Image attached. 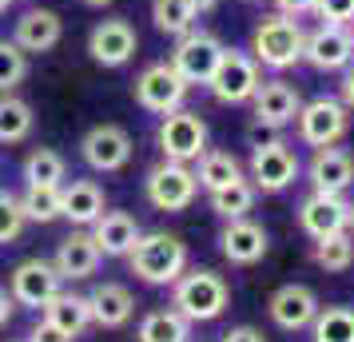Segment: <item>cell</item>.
Wrapping results in <instances>:
<instances>
[{
    "label": "cell",
    "instance_id": "1",
    "mask_svg": "<svg viewBox=\"0 0 354 342\" xmlns=\"http://www.w3.org/2000/svg\"><path fill=\"white\" fill-rule=\"evenodd\" d=\"M128 267L147 287H171L187 271V243L167 231H147L128 251Z\"/></svg>",
    "mask_w": 354,
    "mask_h": 342
},
{
    "label": "cell",
    "instance_id": "2",
    "mask_svg": "<svg viewBox=\"0 0 354 342\" xmlns=\"http://www.w3.org/2000/svg\"><path fill=\"white\" fill-rule=\"evenodd\" d=\"M231 303L223 275H215L207 267H195L171 283V307L187 319V323H215Z\"/></svg>",
    "mask_w": 354,
    "mask_h": 342
},
{
    "label": "cell",
    "instance_id": "3",
    "mask_svg": "<svg viewBox=\"0 0 354 342\" xmlns=\"http://www.w3.org/2000/svg\"><path fill=\"white\" fill-rule=\"evenodd\" d=\"M303 24L295 17H263L251 32V56L259 60V68H271V72H287L303 60Z\"/></svg>",
    "mask_w": 354,
    "mask_h": 342
},
{
    "label": "cell",
    "instance_id": "4",
    "mask_svg": "<svg viewBox=\"0 0 354 342\" xmlns=\"http://www.w3.org/2000/svg\"><path fill=\"white\" fill-rule=\"evenodd\" d=\"M156 144H160L163 160L176 163H195L207 151V120L192 108H176V112L160 115L156 128Z\"/></svg>",
    "mask_w": 354,
    "mask_h": 342
},
{
    "label": "cell",
    "instance_id": "5",
    "mask_svg": "<svg viewBox=\"0 0 354 342\" xmlns=\"http://www.w3.org/2000/svg\"><path fill=\"white\" fill-rule=\"evenodd\" d=\"M259 84H263V68H259L255 56L239 48H223V56H219V64L207 80V92L219 104H251Z\"/></svg>",
    "mask_w": 354,
    "mask_h": 342
},
{
    "label": "cell",
    "instance_id": "6",
    "mask_svg": "<svg viewBox=\"0 0 354 342\" xmlns=\"http://www.w3.org/2000/svg\"><path fill=\"white\" fill-rule=\"evenodd\" d=\"M144 196L156 211H187L199 196V183H195L192 163H176V160H163L147 171L144 180Z\"/></svg>",
    "mask_w": 354,
    "mask_h": 342
},
{
    "label": "cell",
    "instance_id": "7",
    "mask_svg": "<svg viewBox=\"0 0 354 342\" xmlns=\"http://www.w3.org/2000/svg\"><path fill=\"white\" fill-rule=\"evenodd\" d=\"M223 48L227 44L215 32H207V28H192V32H183L176 40V48H171V60H167V64L187 80V88H195V84L207 88V80H211V72H215V64H219V56H223Z\"/></svg>",
    "mask_w": 354,
    "mask_h": 342
},
{
    "label": "cell",
    "instance_id": "8",
    "mask_svg": "<svg viewBox=\"0 0 354 342\" xmlns=\"http://www.w3.org/2000/svg\"><path fill=\"white\" fill-rule=\"evenodd\" d=\"M131 92H136V104H140L144 112L167 115V112H176V108H183V99H187V80H183L167 60H160V64H147L144 72L136 76Z\"/></svg>",
    "mask_w": 354,
    "mask_h": 342
},
{
    "label": "cell",
    "instance_id": "9",
    "mask_svg": "<svg viewBox=\"0 0 354 342\" xmlns=\"http://www.w3.org/2000/svg\"><path fill=\"white\" fill-rule=\"evenodd\" d=\"M136 155V144H131L128 128L120 124H96V128L84 131L80 140V160L100 171V175H112V171H124Z\"/></svg>",
    "mask_w": 354,
    "mask_h": 342
},
{
    "label": "cell",
    "instance_id": "10",
    "mask_svg": "<svg viewBox=\"0 0 354 342\" xmlns=\"http://www.w3.org/2000/svg\"><path fill=\"white\" fill-rule=\"evenodd\" d=\"M295 124H299V140L310 147H330L338 144L346 128H351V112H346V104L335 96H319L303 104L299 115H295Z\"/></svg>",
    "mask_w": 354,
    "mask_h": 342
},
{
    "label": "cell",
    "instance_id": "11",
    "mask_svg": "<svg viewBox=\"0 0 354 342\" xmlns=\"http://www.w3.org/2000/svg\"><path fill=\"white\" fill-rule=\"evenodd\" d=\"M299 180V155L290 151L287 140H267V144H255L251 151V183L255 191H287L290 183Z\"/></svg>",
    "mask_w": 354,
    "mask_h": 342
},
{
    "label": "cell",
    "instance_id": "12",
    "mask_svg": "<svg viewBox=\"0 0 354 342\" xmlns=\"http://www.w3.org/2000/svg\"><path fill=\"white\" fill-rule=\"evenodd\" d=\"M60 291H64V278L56 275L52 259H24V263H17L12 275H8V294H12L17 307L40 310L52 294H60Z\"/></svg>",
    "mask_w": 354,
    "mask_h": 342
},
{
    "label": "cell",
    "instance_id": "13",
    "mask_svg": "<svg viewBox=\"0 0 354 342\" xmlns=\"http://www.w3.org/2000/svg\"><path fill=\"white\" fill-rule=\"evenodd\" d=\"M136 48H140V36L128 17H108L88 32V56L100 68H124L136 56Z\"/></svg>",
    "mask_w": 354,
    "mask_h": 342
},
{
    "label": "cell",
    "instance_id": "14",
    "mask_svg": "<svg viewBox=\"0 0 354 342\" xmlns=\"http://www.w3.org/2000/svg\"><path fill=\"white\" fill-rule=\"evenodd\" d=\"M303 60L315 72H342L354 64V32L346 24H322L303 40Z\"/></svg>",
    "mask_w": 354,
    "mask_h": 342
},
{
    "label": "cell",
    "instance_id": "15",
    "mask_svg": "<svg viewBox=\"0 0 354 342\" xmlns=\"http://www.w3.org/2000/svg\"><path fill=\"white\" fill-rule=\"evenodd\" d=\"M299 227L310 239H326V235H338V231H351V203L342 196H330V191H310L299 203Z\"/></svg>",
    "mask_w": 354,
    "mask_h": 342
},
{
    "label": "cell",
    "instance_id": "16",
    "mask_svg": "<svg viewBox=\"0 0 354 342\" xmlns=\"http://www.w3.org/2000/svg\"><path fill=\"white\" fill-rule=\"evenodd\" d=\"M267 310H271V323L279 326V330L299 334V330H306V326L315 323L319 298H315V291L303 287V283H287V287H279V291L271 294Z\"/></svg>",
    "mask_w": 354,
    "mask_h": 342
},
{
    "label": "cell",
    "instance_id": "17",
    "mask_svg": "<svg viewBox=\"0 0 354 342\" xmlns=\"http://www.w3.org/2000/svg\"><path fill=\"white\" fill-rule=\"evenodd\" d=\"M251 108H255V120L263 128H287V124H295V115L303 108V96L287 80H263L259 92L251 96Z\"/></svg>",
    "mask_w": 354,
    "mask_h": 342
},
{
    "label": "cell",
    "instance_id": "18",
    "mask_svg": "<svg viewBox=\"0 0 354 342\" xmlns=\"http://www.w3.org/2000/svg\"><path fill=\"white\" fill-rule=\"evenodd\" d=\"M60 40H64V20H60V12H52V8H28L12 24V44L24 48L28 56L52 52Z\"/></svg>",
    "mask_w": 354,
    "mask_h": 342
},
{
    "label": "cell",
    "instance_id": "19",
    "mask_svg": "<svg viewBox=\"0 0 354 342\" xmlns=\"http://www.w3.org/2000/svg\"><path fill=\"white\" fill-rule=\"evenodd\" d=\"M100 259H104V255H100L92 231L80 227V231H72L64 243L56 247L52 267H56V275L64 278V283H80V278H92L100 271Z\"/></svg>",
    "mask_w": 354,
    "mask_h": 342
},
{
    "label": "cell",
    "instance_id": "20",
    "mask_svg": "<svg viewBox=\"0 0 354 342\" xmlns=\"http://www.w3.org/2000/svg\"><path fill=\"white\" fill-rule=\"evenodd\" d=\"M267 247H271V239H267V227L263 223H255V219H231L223 227V235H219V251H223L227 263H235V267H251V263H259L263 255H267Z\"/></svg>",
    "mask_w": 354,
    "mask_h": 342
},
{
    "label": "cell",
    "instance_id": "21",
    "mask_svg": "<svg viewBox=\"0 0 354 342\" xmlns=\"http://www.w3.org/2000/svg\"><path fill=\"white\" fill-rule=\"evenodd\" d=\"M306 175H310V187L315 191H330V196H342L346 187L354 183V155L346 147H315V155H310V167H306Z\"/></svg>",
    "mask_w": 354,
    "mask_h": 342
},
{
    "label": "cell",
    "instance_id": "22",
    "mask_svg": "<svg viewBox=\"0 0 354 342\" xmlns=\"http://www.w3.org/2000/svg\"><path fill=\"white\" fill-rule=\"evenodd\" d=\"M84 298H88V310H92V326H104V330H120L136 314V298L124 283H96Z\"/></svg>",
    "mask_w": 354,
    "mask_h": 342
},
{
    "label": "cell",
    "instance_id": "23",
    "mask_svg": "<svg viewBox=\"0 0 354 342\" xmlns=\"http://www.w3.org/2000/svg\"><path fill=\"white\" fill-rule=\"evenodd\" d=\"M104 211H108V199L96 180L60 183V219L76 223V227H92Z\"/></svg>",
    "mask_w": 354,
    "mask_h": 342
},
{
    "label": "cell",
    "instance_id": "24",
    "mask_svg": "<svg viewBox=\"0 0 354 342\" xmlns=\"http://www.w3.org/2000/svg\"><path fill=\"white\" fill-rule=\"evenodd\" d=\"M88 231L96 239L100 255H108V259H128V251L136 247V239L144 235L131 211H104Z\"/></svg>",
    "mask_w": 354,
    "mask_h": 342
},
{
    "label": "cell",
    "instance_id": "25",
    "mask_svg": "<svg viewBox=\"0 0 354 342\" xmlns=\"http://www.w3.org/2000/svg\"><path fill=\"white\" fill-rule=\"evenodd\" d=\"M195 183L203 187V191H223V187H231V183L243 180V163L231 155V151H215V147H207L199 160H195Z\"/></svg>",
    "mask_w": 354,
    "mask_h": 342
},
{
    "label": "cell",
    "instance_id": "26",
    "mask_svg": "<svg viewBox=\"0 0 354 342\" xmlns=\"http://www.w3.org/2000/svg\"><path fill=\"white\" fill-rule=\"evenodd\" d=\"M40 314L48 319V323H56L64 334H72V339H80L84 330L92 326V310H88V298L84 294H72V291H60L52 294L48 303L40 307Z\"/></svg>",
    "mask_w": 354,
    "mask_h": 342
},
{
    "label": "cell",
    "instance_id": "27",
    "mask_svg": "<svg viewBox=\"0 0 354 342\" xmlns=\"http://www.w3.org/2000/svg\"><path fill=\"white\" fill-rule=\"evenodd\" d=\"M187 339H192V323L176 307L147 310L140 330H136V342H187Z\"/></svg>",
    "mask_w": 354,
    "mask_h": 342
},
{
    "label": "cell",
    "instance_id": "28",
    "mask_svg": "<svg viewBox=\"0 0 354 342\" xmlns=\"http://www.w3.org/2000/svg\"><path fill=\"white\" fill-rule=\"evenodd\" d=\"M36 128V112L17 92H0V144H24Z\"/></svg>",
    "mask_w": 354,
    "mask_h": 342
},
{
    "label": "cell",
    "instance_id": "29",
    "mask_svg": "<svg viewBox=\"0 0 354 342\" xmlns=\"http://www.w3.org/2000/svg\"><path fill=\"white\" fill-rule=\"evenodd\" d=\"M20 211L28 223H52L60 219V183H28L20 196Z\"/></svg>",
    "mask_w": 354,
    "mask_h": 342
},
{
    "label": "cell",
    "instance_id": "30",
    "mask_svg": "<svg viewBox=\"0 0 354 342\" xmlns=\"http://www.w3.org/2000/svg\"><path fill=\"white\" fill-rule=\"evenodd\" d=\"M315 342H354V307H319L310 323Z\"/></svg>",
    "mask_w": 354,
    "mask_h": 342
},
{
    "label": "cell",
    "instance_id": "31",
    "mask_svg": "<svg viewBox=\"0 0 354 342\" xmlns=\"http://www.w3.org/2000/svg\"><path fill=\"white\" fill-rule=\"evenodd\" d=\"M315 263H319L326 275L351 271L354 267V231H338V235L315 239Z\"/></svg>",
    "mask_w": 354,
    "mask_h": 342
},
{
    "label": "cell",
    "instance_id": "32",
    "mask_svg": "<svg viewBox=\"0 0 354 342\" xmlns=\"http://www.w3.org/2000/svg\"><path fill=\"white\" fill-rule=\"evenodd\" d=\"M151 20H156V28L163 36H183L195 28V20L199 12L192 8V0H151Z\"/></svg>",
    "mask_w": 354,
    "mask_h": 342
},
{
    "label": "cell",
    "instance_id": "33",
    "mask_svg": "<svg viewBox=\"0 0 354 342\" xmlns=\"http://www.w3.org/2000/svg\"><path fill=\"white\" fill-rule=\"evenodd\" d=\"M68 163L56 147H32L24 155V183H64Z\"/></svg>",
    "mask_w": 354,
    "mask_h": 342
},
{
    "label": "cell",
    "instance_id": "34",
    "mask_svg": "<svg viewBox=\"0 0 354 342\" xmlns=\"http://www.w3.org/2000/svg\"><path fill=\"white\" fill-rule=\"evenodd\" d=\"M255 183L251 180H239V183H231V187H223V191H211V211L219 215V219H243V215L255 207Z\"/></svg>",
    "mask_w": 354,
    "mask_h": 342
},
{
    "label": "cell",
    "instance_id": "35",
    "mask_svg": "<svg viewBox=\"0 0 354 342\" xmlns=\"http://www.w3.org/2000/svg\"><path fill=\"white\" fill-rule=\"evenodd\" d=\"M28 68H32L28 64V52L0 36V92H17L20 84L28 80Z\"/></svg>",
    "mask_w": 354,
    "mask_h": 342
},
{
    "label": "cell",
    "instance_id": "36",
    "mask_svg": "<svg viewBox=\"0 0 354 342\" xmlns=\"http://www.w3.org/2000/svg\"><path fill=\"white\" fill-rule=\"evenodd\" d=\"M24 227H28V219L20 211V196L0 191V247L17 243L20 235H24Z\"/></svg>",
    "mask_w": 354,
    "mask_h": 342
},
{
    "label": "cell",
    "instance_id": "37",
    "mask_svg": "<svg viewBox=\"0 0 354 342\" xmlns=\"http://www.w3.org/2000/svg\"><path fill=\"white\" fill-rule=\"evenodd\" d=\"M315 12L322 24H354V0H315Z\"/></svg>",
    "mask_w": 354,
    "mask_h": 342
},
{
    "label": "cell",
    "instance_id": "38",
    "mask_svg": "<svg viewBox=\"0 0 354 342\" xmlns=\"http://www.w3.org/2000/svg\"><path fill=\"white\" fill-rule=\"evenodd\" d=\"M24 342H76V339H72V334H64L56 323H48V319L40 314V323L28 330V339H24Z\"/></svg>",
    "mask_w": 354,
    "mask_h": 342
},
{
    "label": "cell",
    "instance_id": "39",
    "mask_svg": "<svg viewBox=\"0 0 354 342\" xmlns=\"http://www.w3.org/2000/svg\"><path fill=\"white\" fill-rule=\"evenodd\" d=\"M274 8L283 12V17H306V12H315V0H274Z\"/></svg>",
    "mask_w": 354,
    "mask_h": 342
},
{
    "label": "cell",
    "instance_id": "40",
    "mask_svg": "<svg viewBox=\"0 0 354 342\" xmlns=\"http://www.w3.org/2000/svg\"><path fill=\"white\" fill-rule=\"evenodd\" d=\"M338 99L346 104V112H354V64L342 68V84H338Z\"/></svg>",
    "mask_w": 354,
    "mask_h": 342
},
{
    "label": "cell",
    "instance_id": "41",
    "mask_svg": "<svg viewBox=\"0 0 354 342\" xmlns=\"http://www.w3.org/2000/svg\"><path fill=\"white\" fill-rule=\"evenodd\" d=\"M219 342H267V339L259 334L255 326H231V330H227Z\"/></svg>",
    "mask_w": 354,
    "mask_h": 342
},
{
    "label": "cell",
    "instance_id": "42",
    "mask_svg": "<svg viewBox=\"0 0 354 342\" xmlns=\"http://www.w3.org/2000/svg\"><path fill=\"white\" fill-rule=\"evenodd\" d=\"M12 314H17V303H12V294H8L4 287H0V330H4V326L12 323Z\"/></svg>",
    "mask_w": 354,
    "mask_h": 342
},
{
    "label": "cell",
    "instance_id": "43",
    "mask_svg": "<svg viewBox=\"0 0 354 342\" xmlns=\"http://www.w3.org/2000/svg\"><path fill=\"white\" fill-rule=\"evenodd\" d=\"M215 4H219V0H192V8H195V12H211Z\"/></svg>",
    "mask_w": 354,
    "mask_h": 342
},
{
    "label": "cell",
    "instance_id": "44",
    "mask_svg": "<svg viewBox=\"0 0 354 342\" xmlns=\"http://www.w3.org/2000/svg\"><path fill=\"white\" fill-rule=\"evenodd\" d=\"M84 8H108V4H115V0H80Z\"/></svg>",
    "mask_w": 354,
    "mask_h": 342
},
{
    "label": "cell",
    "instance_id": "45",
    "mask_svg": "<svg viewBox=\"0 0 354 342\" xmlns=\"http://www.w3.org/2000/svg\"><path fill=\"white\" fill-rule=\"evenodd\" d=\"M8 4H12V0H0V17H4V12H8Z\"/></svg>",
    "mask_w": 354,
    "mask_h": 342
},
{
    "label": "cell",
    "instance_id": "46",
    "mask_svg": "<svg viewBox=\"0 0 354 342\" xmlns=\"http://www.w3.org/2000/svg\"><path fill=\"white\" fill-rule=\"evenodd\" d=\"M351 231H354V203H351Z\"/></svg>",
    "mask_w": 354,
    "mask_h": 342
},
{
    "label": "cell",
    "instance_id": "47",
    "mask_svg": "<svg viewBox=\"0 0 354 342\" xmlns=\"http://www.w3.org/2000/svg\"><path fill=\"white\" fill-rule=\"evenodd\" d=\"M12 4H17V0H12Z\"/></svg>",
    "mask_w": 354,
    "mask_h": 342
}]
</instances>
